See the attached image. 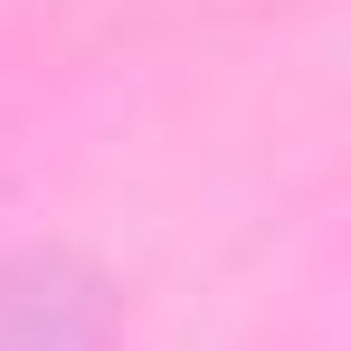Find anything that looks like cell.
<instances>
[{"mask_svg": "<svg viewBox=\"0 0 351 351\" xmlns=\"http://www.w3.org/2000/svg\"><path fill=\"white\" fill-rule=\"evenodd\" d=\"M0 351H114V285L58 247L0 256Z\"/></svg>", "mask_w": 351, "mask_h": 351, "instance_id": "obj_1", "label": "cell"}]
</instances>
